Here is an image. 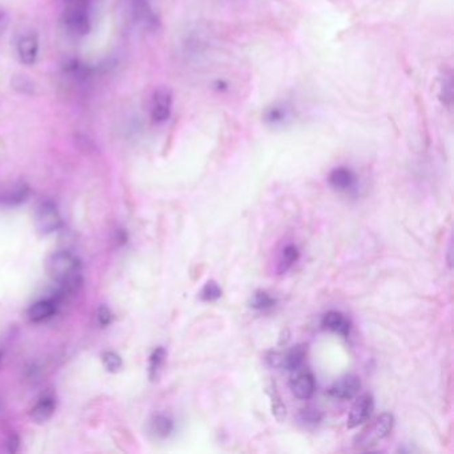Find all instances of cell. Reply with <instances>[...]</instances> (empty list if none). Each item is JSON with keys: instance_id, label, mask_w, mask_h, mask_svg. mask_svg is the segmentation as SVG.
<instances>
[{"instance_id": "23", "label": "cell", "mask_w": 454, "mask_h": 454, "mask_svg": "<svg viewBox=\"0 0 454 454\" xmlns=\"http://www.w3.org/2000/svg\"><path fill=\"white\" fill-rule=\"evenodd\" d=\"M167 357V352L164 348L159 347L152 352L151 357H150V379H155L159 377V373L164 365Z\"/></svg>"}, {"instance_id": "16", "label": "cell", "mask_w": 454, "mask_h": 454, "mask_svg": "<svg viewBox=\"0 0 454 454\" xmlns=\"http://www.w3.org/2000/svg\"><path fill=\"white\" fill-rule=\"evenodd\" d=\"M55 408H56L55 400L52 397H44L39 400L31 409V418L36 424H44L53 416Z\"/></svg>"}, {"instance_id": "17", "label": "cell", "mask_w": 454, "mask_h": 454, "mask_svg": "<svg viewBox=\"0 0 454 454\" xmlns=\"http://www.w3.org/2000/svg\"><path fill=\"white\" fill-rule=\"evenodd\" d=\"M148 430L156 438H165L174 430V421L168 416L156 414L152 417L148 424Z\"/></svg>"}, {"instance_id": "28", "label": "cell", "mask_w": 454, "mask_h": 454, "mask_svg": "<svg viewBox=\"0 0 454 454\" xmlns=\"http://www.w3.org/2000/svg\"><path fill=\"white\" fill-rule=\"evenodd\" d=\"M98 321H99V324H101V327H107V325H109L111 321H112V313H111V310H109L107 306H104V305H101V308L98 309Z\"/></svg>"}, {"instance_id": "12", "label": "cell", "mask_w": 454, "mask_h": 454, "mask_svg": "<svg viewBox=\"0 0 454 454\" xmlns=\"http://www.w3.org/2000/svg\"><path fill=\"white\" fill-rule=\"evenodd\" d=\"M292 118V109L284 103H275L264 112V122L272 126H284Z\"/></svg>"}, {"instance_id": "21", "label": "cell", "mask_w": 454, "mask_h": 454, "mask_svg": "<svg viewBox=\"0 0 454 454\" xmlns=\"http://www.w3.org/2000/svg\"><path fill=\"white\" fill-rule=\"evenodd\" d=\"M300 257V252L297 250L296 245L289 244L282 250V254H281V260L278 264V272L284 273L286 272Z\"/></svg>"}, {"instance_id": "20", "label": "cell", "mask_w": 454, "mask_h": 454, "mask_svg": "<svg viewBox=\"0 0 454 454\" xmlns=\"http://www.w3.org/2000/svg\"><path fill=\"white\" fill-rule=\"evenodd\" d=\"M276 304H278V300L273 296H271L268 292H264V291L254 292L252 299H251V306L253 309L263 310V312L275 308Z\"/></svg>"}, {"instance_id": "32", "label": "cell", "mask_w": 454, "mask_h": 454, "mask_svg": "<svg viewBox=\"0 0 454 454\" xmlns=\"http://www.w3.org/2000/svg\"><path fill=\"white\" fill-rule=\"evenodd\" d=\"M7 22H8V19H7V15H5V12L0 10V36L3 35V32H4L5 27H7V25H8Z\"/></svg>"}, {"instance_id": "4", "label": "cell", "mask_w": 454, "mask_h": 454, "mask_svg": "<svg viewBox=\"0 0 454 454\" xmlns=\"http://www.w3.org/2000/svg\"><path fill=\"white\" fill-rule=\"evenodd\" d=\"M35 227L42 235H50L62 227L60 213L53 202H42L35 211Z\"/></svg>"}, {"instance_id": "10", "label": "cell", "mask_w": 454, "mask_h": 454, "mask_svg": "<svg viewBox=\"0 0 454 454\" xmlns=\"http://www.w3.org/2000/svg\"><path fill=\"white\" fill-rule=\"evenodd\" d=\"M328 181L333 189L338 192H348L356 187L357 176L351 168L337 167L329 174Z\"/></svg>"}, {"instance_id": "26", "label": "cell", "mask_w": 454, "mask_h": 454, "mask_svg": "<svg viewBox=\"0 0 454 454\" xmlns=\"http://www.w3.org/2000/svg\"><path fill=\"white\" fill-rule=\"evenodd\" d=\"M441 98H442L444 103H446L448 105L452 101V77H451V75H446L444 77L442 87H441Z\"/></svg>"}, {"instance_id": "6", "label": "cell", "mask_w": 454, "mask_h": 454, "mask_svg": "<svg viewBox=\"0 0 454 454\" xmlns=\"http://www.w3.org/2000/svg\"><path fill=\"white\" fill-rule=\"evenodd\" d=\"M375 410V399L372 395L369 393H364L361 395L356 403H354L348 420H347V427L348 429H354L365 423H368V420L372 417V413Z\"/></svg>"}, {"instance_id": "27", "label": "cell", "mask_w": 454, "mask_h": 454, "mask_svg": "<svg viewBox=\"0 0 454 454\" xmlns=\"http://www.w3.org/2000/svg\"><path fill=\"white\" fill-rule=\"evenodd\" d=\"M12 84H14V88H15V90H18V91H21V92H23V94H28L27 88L32 90V87H34V84H32L25 75L16 76V77L14 79V83H12Z\"/></svg>"}, {"instance_id": "29", "label": "cell", "mask_w": 454, "mask_h": 454, "mask_svg": "<svg viewBox=\"0 0 454 454\" xmlns=\"http://www.w3.org/2000/svg\"><path fill=\"white\" fill-rule=\"evenodd\" d=\"M4 445H5V452H8V453H15V452H18V451H19V446H21L19 437L15 436V434L10 436V437L7 438V441H5Z\"/></svg>"}, {"instance_id": "1", "label": "cell", "mask_w": 454, "mask_h": 454, "mask_svg": "<svg viewBox=\"0 0 454 454\" xmlns=\"http://www.w3.org/2000/svg\"><path fill=\"white\" fill-rule=\"evenodd\" d=\"M46 271L49 276L62 284L66 291L74 289L79 284L80 263L72 253L67 251L52 253L46 261Z\"/></svg>"}, {"instance_id": "14", "label": "cell", "mask_w": 454, "mask_h": 454, "mask_svg": "<svg viewBox=\"0 0 454 454\" xmlns=\"http://www.w3.org/2000/svg\"><path fill=\"white\" fill-rule=\"evenodd\" d=\"M56 302L52 299H46L32 304L28 309V319L32 323H43L51 319L56 313Z\"/></svg>"}, {"instance_id": "24", "label": "cell", "mask_w": 454, "mask_h": 454, "mask_svg": "<svg viewBox=\"0 0 454 454\" xmlns=\"http://www.w3.org/2000/svg\"><path fill=\"white\" fill-rule=\"evenodd\" d=\"M101 361L104 368L111 373H116L123 368L122 357L115 352H104L101 356Z\"/></svg>"}, {"instance_id": "31", "label": "cell", "mask_w": 454, "mask_h": 454, "mask_svg": "<svg viewBox=\"0 0 454 454\" xmlns=\"http://www.w3.org/2000/svg\"><path fill=\"white\" fill-rule=\"evenodd\" d=\"M66 3V7H84L88 8L90 0H63Z\"/></svg>"}, {"instance_id": "25", "label": "cell", "mask_w": 454, "mask_h": 454, "mask_svg": "<svg viewBox=\"0 0 454 454\" xmlns=\"http://www.w3.org/2000/svg\"><path fill=\"white\" fill-rule=\"evenodd\" d=\"M299 417H300V421L303 424H305V425H312V427L319 425L321 423V420H323L321 412L317 410V409H315V408H310V406L303 408L300 410Z\"/></svg>"}, {"instance_id": "8", "label": "cell", "mask_w": 454, "mask_h": 454, "mask_svg": "<svg viewBox=\"0 0 454 454\" xmlns=\"http://www.w3.org/2000/svg\"><path fill=\"white\" fill-rule=\"evenodd\" d=\"M39 38L36 34L23 35L16 44L19 60L25 66L35 64L39 56Z\"/></svg>"}, {"instance_id": "2", "label": "cell", "mask_w": 454, "mask_h": 454, "mask_svg": "<svg viewBox=\"0 0 454 454\" xmlns=\"http://www.w3.org/2000/svg\"><path fill=\"white\" fill-rule=\"evenodd\" d=\"M395 427V417L392 413L384 412L365 429L362 430L354 440L356 446L358 448H372L377 445L379 441L388 438Z\"/></svg>"}, {"instance_id": "11", "label": "cell", "mask_w": 454, "mask_h": 454, "mask_svg": "<svg viewBox=\"0 0 454 454\" xmlns=\"http://www.w3.org/2000/svg\"><path fill=\"white\" fill-rule=\"evenodd\" d=\"M321 325L324 328L330 330V332H334V333L345 337V338L349 337L351 328H352V324H351L349 319L345 315H343L341 312H337V310L327 312L323 316Z\"/></svg>"}, {"instance_id": "15", "label": "cell", "mask_w": 454, "mask_h": 454, "mask_svg": "<svg viewBox=\"0 0 454 454\" xmlns=\"http://www.w3.org/2000/svg\"><path fill=\"white\" fill-rule=\"evenodd\" d=\"M306 357V345H296L286 353H282L281 368L289 372H297L303 366Z\"/></svg>"}, {"instance_id": "18", "label": "cell", "mask_w": 454, "mask_h": 454, "mask_svg": "<svg viewBox=\"0 0 454 454\" xmlns=\"http://www.w3.org/2000/svg\"><path fill=\"white\" fill-rule=\"evenodd\" d=\"M64 72L76 81H85L94 75V68L79 60H70L64 66Z\"/></svg>"}, {"instance_id": "22", "label": "cell", "mask_w": 454, "mask_h": 454, "mask_svg": "<svg viewBox=\"0 0 454 454\" xmlns=\"http://www.w3.org/2000/svg\"><path fill=\"white\" fill-rule=\"evenodd\" d=\"M199 295H200L202 302L213 303V302H217L223 296V289L215 280H209L205 282V285L202 286Z\"/></svg>"}, {"instance_id": "13", "label": "cell", "mask_w": 454, "mask_h": 454, "mask_svg": "<svg viewBox=\"0 0 454 454\" xmlns=\"http://www.w3.org/2000/svg\"><path fill=\"white\" fill-rule=\"evenodd\" d=\"M132 14L137 23L153 27L157 25V18L152 10L151 0H131Z\"/></svg>"}, {"instance_id": "3", "label": "cell", "mask_w": 454, "mask_h": 454, "mask_svg": "<svg viewBox=\"0 0 454 454\" xmlns=\"http://www.w3.org/2000/svg\"><path fill=\"white\" fill-rule=\"evenodd\" d=\"M62 25L66 29L75 35L84 36L91 29V19L88 14V8L84 7H66L62 15Z\"/></svg>"}, {"instance_id": "30", "label": "cell", "mask_w": 454, "mask_h": 454, "mask_svg": "<svg viewBox=\"0 0 454 454\" xmlns=\"http://www.w3.org/2000/svg\"><path fill=\"white\" fill-rule=\"evenodd\" d=\"M267 362L273 366V368H281V360H282V353L281 352H269L267 354Z\"/></svg>"}, {"instance_id": "9", "label": "cell", "mask_w": 454, "mask_h": 454, "mask_svg": "<svg viewBox=\"0 0 454 454\" xmlns=\"http://www.w3.org/2000/svg\"><path fill=\"white\" fill-rule=\"evenodd\" d=\"M291 390L299 400H309L316 392V379L312 372L304 371L291 381Z\"/></svg>"}, {"instance_id": "5", "label": "cell", "mask_w": 454, "mask_h": 454, "mask_svg": "<svg viewBox=\"0 0 454 454\" xmlns=\"http://www.w3.org/2000/svg\"><path fill=\"white\" fill-rule=\"evenodd\" d=\"M174 96L170 88L159 87L152 95L151 119L155 123H164L172 112Z\"/></svg>"}, {"instance_id": "19", "label": "cell", "mask_w": 454, "mask_h": 454, "mask_svg": "<svg viewBox=\"0 0 454 454\" xmlns=\"http://www.w3.org/2000/svg\"><path fill=\"white\" fill-rule=\"evenodd\" d=\"M268 395L271 399V412L272 416L276 418L278 423H282L286 418V406L284 404L280 393H278V386L275 382L271 384L268 389Z\"/></svg>"}, {"instance_id": "7", "label": "cell", "mask_w": 454, "mask_h": 454, "mask_svg": "<svg viewBox=\"0 0 454 454\" xmlns=\"http://www.w3.org/2000/svg\"><path fill=\"white\" fill-rule=\"evenodd\" d=\"M361 390V381L354 376V375H348L344 376L340 379H337L330 388L328 393L338 400H352Z\"/></svg>"}]
</instances>
